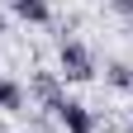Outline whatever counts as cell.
Instances as JSON below:
<instances>
[{"label":"cell","instance_id":"obj_1","mask_svg":"<svg viewBox=\"0 0 133 133\" xmlns=\"http://www.w3.org/2000/svg\"><path fill=\"white\" fill-rule=\"evenodd\" d=\"M62 76L66 81H90L95 76V57H90V48L86 43H62Z\"/></svg>","mask_w":133,"mask_h":133},{"label":"cell","instance_id":"obj_2","mask_svg":"<svg viewBox=\"0 0 133 133\" xmlns=\"http://www.w3.org/2000/svg\"><path fill=\"white\" fill-rule=\"evenodd\" d=\"M52 114L62 119V128H66V133H95V119H90V109L81 105V100H62Z\"/></svg>","mask_w":133,"mask_h":133},{"label":"cell","instance_id":"obj_3","mask_svg":"<svg viewBox=\"0 0 133 133\" xmlns=\"http://www.w3.org/2000/svg\"><path fill=\"white\" fill-rule=\"evenodd\" d=\"M33 95H38L48 109H57L62 100H66V95H62V86H57V71H33Z\"/></svg>","mask_w":133,"mask_h":133},{"label":"cell","instance_id":"obj_4","mask_svg":"<svg viewBox=\"0 0 133 133\" xmlns=\"http://www.w3.org/2000/svg\"><path fill=\"white\" fill-rule=\"evenodd\" d=\"M10 10L19 14V19H29V24H48V19H52L48 0H10Z\"/></svg>","mask_w":133,"mask_h":133},{"label":"cell","instance_id":"obj_5","mask_svg":"<svg viewBox=\"0 0 133 133\" xmlns=\"http://www.w3.org/2000/svg\"><path fill=\"white\" fill-rule=\"evenodd\" d=\"M0 109L24 114V86H19V81H0Z\"/></svg>","mask_w":133,"mask_h":133},{"label":"cell","instance_id":"obj_6","mask_svg":"<svg viewBox=\"0 0 133 133\" xmlns=\"http://www.w3.org/2000/svg\"><path fill=\"white\" fill-rule=\"evenodd\" d=\"M109 81H114L119 90H128V86H133V71H128L124 62H114V66H109Z\"/></svg>","mask_w":133,"mask_h":133},{"label":"cell","instance_id":"obj_7","mask_svg":"<svg viewBox=\"0 0 133 133\" xmlns=\"http://www.w3.org/2000/svg\"><path fill=\"white\" fill-rule=\"evenodd\" d=\"M0 33H5V14H0Z\"/></svg>","mask_w":133,"mask_h":133},{"label":"cell","instance_id":"obj_8","mask_svg":"<svg viewBox=\"0 0 133 133\" xmlns=\"http://www.w3.org/2000/svg\"><path fill=\"white\" fill-rule=\"evenodd\" d=\"M128 133H133V124H128Z\"/></svg>","mask_w":133,"mask_h":133},{"label":"cell","instance_id":"obj_9","mask_svg":"<svg viewBox=\"0 0 133 133\" xmlns=\"http://www.w3.org/2000/svg\"><path fill=\"white\" fill-rule=\"evenodd\" d=\"M0 81H5V76H0Z\"/></svg>","mask_w":133,"mask_h":133}]
</instances>
